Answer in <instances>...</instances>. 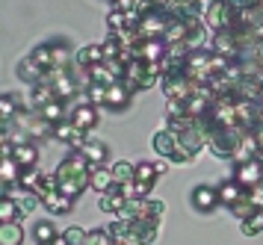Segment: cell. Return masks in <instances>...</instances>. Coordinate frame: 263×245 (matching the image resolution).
<instances>
[{
    "mask_svg": "<svg viewBox=\"0 0 263 245\" xmlns=\"http://www.w3.org/2000/svg\"><path fill=\"white\" fill-rule=\"evenodd\" d=\"M80 154H83L86 160L92 165H107V160H109V148L104 145V142H98V139H86V145L80 148Z\"/></svg>",
    "mask_w": 263,
    "mask_h": 245,
    "instance_id": "17",
    "label": "cell"
},
{
    "mask_svg": "<svg viewBox=\"0 0 263 245\" xmlns=\"http://www.w3.org/2000/svg\"><path fill=\"white\" fill-rule=\"evenodd\" d=\"M178 148H180L178 133H172V130L163 127V130H160V133L154 136V151L160 154V157H166V160H168V157H172V154L178 151Z\"/></svg>",
    "mask_w": 263,
    "mask_h": 245,
    "instance_id": "21",
    "label": "cell"
},
{
    "mask_svg": "<svg viewBox=\"0 0 263 245\" xmlns=\"http://www.w3.org/2000/svg\"><path fill=\"white\" fill-rule=\"evenodd\" d=\"M39 112H42V118L50 121V124H62V121L71 118V106L65 104V101H50V104H45Z\"/></svg>",
    "mask_w": 263,
    "mask_h": 245,
    "instance_id": "18",
    "label": "cell"
},
{
    "mask_svg": "<svg viewBox=\"0 0 263 245\" xmlns=\"http://www.w3.org/2000/svg\"><path fill=\"white\" fill-rule=\"evenodd\" d=\"M163 95H166V101H190L192 95H195V83L183 71L166 74L163 77Z\"/></svg>",
    "mask_w": 263,
    "mask_h": 245,
    "instance_id": "4",
    "label": "cell"
},
{
    "mask_svg": "<svg viewBox=\"0 0 263 245\" xmlns=\"http://www.w3.org/2000/svg\"><path fill=\"white\" fill-rule=\"evenodd\" d=\"M18 177H21V165L15 157H3V165H0V183L3 186H12L18 183Z\"/></svg>",
    "mask_w": 263,
    "mask_h": 245,
    "instance_id": "24",
    "label": "cell"
},
{
    "mask_svg": "<svg viewBox=\"0 0 263 245\" xmlns=\"http://www.w3.org/2000/svg\"><path fill=\"white\" fill-rule=\"evenodd\" d=\"M86 236H89V231H83V228L74 224V228H68V231L62 234V239H65L68 245H86Z\"/></svg>",
    "mask_w": 263,
    "mask_h": 245,
    "instance_id": "35",
    "label": "cell"
},
{
    "mask_svg": "<svg viewBox=\"0 0 263 245\" xmlns=\"http://www.w3.org/2000/svg\"><path fill=\"white\" fill-rule=\"evenodd\" d=\"M168 56V45L163 39H145L142 45L136 47V59L142 62H163Z\"/></svg>",
    "mask_w": 263,
    "mask_h": 245,
    "instance_id": "12",
    "label": "cell"
},
{
    "mask_svg": "<svg viewBox=\"0 0 263 245\" xmlns=\"http://www.w3.org/2000/svg\"><path fill=\"white\" fill-rule=\"evenodd\" d=\"M130 224H133V219H124V216H116L112 222L107 224V231L112 234V239H124V236L130 234Z\"/></svg>",
    "mask_w": 263,
    "mask_h": 245,
    "instance_id": "32",
    "label": "cell"
},
{
    "mask_svg": "<svg viewBox=\"0 0 263 245\" xmlns=\"http://www.w3.org/2000/svg\"><path fill=\"white\" fill-rule=\"evenodd\" d=\"M231 213H234V216H237L239 222H246V219H249L251 213H257V210H254V207H251V201H249V195H246V198L239 201V204H237V207H234V210H231Z\"/></svg>",
    "mask_w": 263,
    "mask_h": 245,
    "instance_id": "36",
    "label": "cell"
},
{
    "mask_svg": "<svg viewBox=\"0 0 263 245\" xmlns=\"http://www.w3.org/2000/svg\"><path fill=\"white\" fill-rule=\"evenodd\" d=\"M116 186V180H112V168L109 165H92V189L95 192H109V189Z\"/></svg>",
    "mask_w": 263,
    "mask_h": 245,
    "instance_id": "22",
    "label": "cell"
},
{
    "mask_svg": "<svg viewBox=\"0 0 263 245\" xmlns=\"http://www.w3.org/2000/svg\"><path fill=\"white\" fill-rule=\"evenodd\" d=\"M33 236H36L39 245L45 242H53V239H60V234H57V228H53V222H36V228H33Z\"/></svg>",
    "mask_w": 263,
    "mask_h": 245,
    "instance_id": "29",
    "label": "cell"
},
{
    "mask_svg": "<svg viewBox=\"0 0 263 245\" xmlns=\"http://www.w3.org/2000/svg\"><path fill=\"white\" fill-rule=\"evenodd\" d=\"M234 180L242 189L260 186L263 183V160L254 157V160H246V163H234Z\"/></svg>",
    "mask_w": 263,
    "mask_h": 245,
    "instance_id": "5",
    "label": "cell"
},
{
    "mask_svg": "<svg viewBox=\"0 0 263 245\" xmlns=\"http://www.w3.org/2000/svg\"><path fill=\"white\" fill-rule=\"evenodd\" d=\"M15 71H18V77H21V80H27L30 86L42 83V77L48 74L42 65H36V59H33V56H24L21 62H18V68H15Z\"/></svg>",
    "mask_w": 263,
    "mask_h": 245,
    "instance_id": "20",
    "label": "cell"
},
{
    "mask_svg": "<svg viewBox=\"0 0 263 245\" xmlns=\"http://www.w3.org/2000/svg\"><path fill=\"white\" fill-rule=\"evenodd\" d=\"M109 168H112V180L119 186H127V183L136 180V165L133 163H116V165H109Z\"/></svg>",
    "mask_w": 263,
    "mask_h": 245,
    "instance_id": "25",
    "label": "cell"
},
{
    "mask_svg": "<svg viewBox=\"0 0 263 245\" xmlns=\"http://www.w3.org/2000/svg\"><path fill=\"white\" fill-rule=\"evenodd\" d=\"M133 89L130 86H127V83L124 80H119V83H112V86H109L107 89V109H116V112H121V109H127V106H130V101H133Z\"/></svg>",
    "mask_w": 263,
    "mask_h": 245,
    "instance_id": "11",
    "label": "cell"
},
{
    "mask_svg": "<svg viewBox=\"0 0 263 245\" xmlns=\"http://www.w3.org/2000/svg\"><path fill=\"white\" fill-rule=\"evenodd\" d=\"M216 189H219V201H222V207H228V210H234L239 201L249 195V189H242V186L237 183V180H234V177L222 180V183H219Z\"/></svg>",
    "mask_w": 263,
    "mask_h": 245,
    "instance_id": "13",
    "label": "cell"
},
{
    "mask_svg": "<svg viewBox=\"0 0 263 245\" xmlns=\"http://www.w3.org/2000/svg\"><path fill=\"white\" fill-rule=\"evenodd\" d=\"M242 133L246 130H239V127H210V133H207V148L216 157H234Z\"/></svg>",
    "mask_w": 263,
    "mask_h": 245,
    "instance_id": "3",
    "label": "cell"
},
{
    "mask_svg": "<svg viewBox=\"0 0 263 245\" xmlns=\"http://www.w3.org/2000/svg\"><path fill=\"white\" fill-rule=\"evenodd\" d=\"M45 245H68V242H65V239L60 236V239H53V242H45Z\"/></svg>",
    "mask_w": 263,
    "mask_h": 245,
    "instance_id": "41",
    "label": "cell"
},
{
    "mask_svg": "<svg viewBox=\"0 0 263 245\" xmlns=\"http://www.w3.org/2000/svg\"><path fill=\"white\" fill-rule=\"evenodd\" d=\"M249 201H251L254 210H263V183L260 186H254V189H249Z\"/></svg>",
    "mask_w": 263,
    "mask_h": 245,
    "instance_id": "39",
    "label": "cell"
},
{
    "mask_svg": "<svg viewBox=\"0 0 263 245\" xmlns=\"http://www.w3.org/2000/svg\"><path fill=\"white\" fill-rule=\"evenodd\" d=\"M42 180H45V175H42L39 168H21V177H18V183L24 189H33V192H39Z\"/></svg>",
    "mask_w": 263,
    "mask_h": 245,
    "instance_id": "30",
    "label": "cell"
},
{
    "mask_svg": "<svg viewBox=\"0 0 263 245\" xmlns=\"http://www.w3.org/2000/svg\"><path fill=\"white\" fill-rule=\"evenodd\" d=\"M71 121L74 127H80L83 133H92V130L98 127V106L89 104V101H83V104H74L71 106Z\"/></svg>",
    "mask_w": 263,
    "mask_h": 245,
    "instance_id": "8",
    "label": "cell"
},
{
    "mask_svg": "<svg viewBox=\"0 0 263 245\" xmlns=\"http://www.w3.org/2000/svg\"><path fill=\"white\" fill-rule=\"evenodd\" d=\"M3 195H9V198L18 204V210L21 216H30V213H36V207L42 204V195L33 192V189H24L21 183H12V186H3Z\"/></svg>",
    "mask_w": 263,
    "mask_h": 245,
    "instance_id": "6",
    "label": "cell"
},
{
    "mask_svg": "<svg viewBox=\"0 0 263 245\" xmlns=\"http://www.w3.org/2000/svg\"><path fill=\"white\" fill-rule=\"evenodd\" d=\"M168 165H172V160H166V157H160V160H154L157 175H166V172H168Z\"/></svg>",
    "mask_w": 263,
    "mask_h": 245,
    "instance_id": "40",
    "label": "cell"
},
{
    "mask_svg": "<svg viewBox=\"0 0 263 245\" xmlns=\"http://www.w3.org/2000/svg\"><path fill=\"white\" fill-rule=\"evenodd\" d=\"M42 204H45V210H48L50 216H68V213L74 210V201L68 198V195H62L60 189H57V192H50V195H45Z\"/></svg>",
    "mask_w": 263,
    "mask_h": 245,
    "instance_id": "16",
    "label": "cell"
},
{
    "mask_svg": "<svg viewBox=\"0 0 263 245\" xmlns=\"http://www.w3.org/2000/svg\"><path fill=\"white\" fill-rule=\"evenodd\" d=\"M30 56L36 59V65H42L45 71H53V68H57V62H53V47H50V42H48V45L33 47V50H30Z\"/></svg>",
    "mask_w": 263,
    "mask_h": 245,
    "instance_id": "26",
    "label": "cell"
},
{
    "mask_svg": "<svg viewBox=\"0 0 263 245\" xmlns=\"http://www.w3.org/2000/svg\"><path fill=\"white\" fill-rule=\"evenodd\" d=\"M175 21V15L166 12L163 6H154L151 12H145L142 18H139V27H136V33L139 39H163V33L168 30V24Z\"/></svg>",
    "mask_w": 263,
    "mask_h": 245,
    "instance_id": "2",
    "label": "cell"
},
{
    "mask_svg": "<svg viewBox=\"0 0 263 245\" xmlns=\"http://www.w3.org/2000/svg\"><path fill=\"white\" fill-rule=\"evenodd\" d=\"M24 242V228L18 222H3L0 224V245H21Z\"/></svg>",
    "mask_w": 263,
    "mask_h": 245,
    "instance_id": "23",
    "label": "cell"
},
{
    "mask_svg": "<svg viewBox=\"0 0 263 245\" xmlns=\"http://www.w3.org/2000/svg\"><path fill=\"white\" fill-rule=\"evenodd\" d=\"M192 207L198 213H213L216 207H222V201H219V189L216 186H207V183H201V186H195L192 189Z\"/></svg>",
    "mask_w": 263,
    "mask_h": 245,
    "instance_id": "9",
    "label": "cell"
},
{
    "mask_svg": "<svg viewBox=\"0 0 263 245\" xmlns=\"http://www.w3.org/2000/svg\"><path fill=\"white\" fill-rule=\"evenodd\" d=\"M107 89L109 86H101V83H86V101L95 106L107 104Z\"/></svg>",
    "mask_w": 263,
    "mask_h": 245,
    "instance_id": "31",
    "label": "cell"
},
{
    "mask_svg": "<svg viewBox=\"0 0 263 245\" xmlns=\"http://www.w3.org/2000/svg\"><path fill=\"white\" fill-rule=\"evenodd\" d=\"M86 245H116V239H112V234H109L107 228H101V231H89Z\"/></svg>",
    "mask_w": 263,
    "mask_h": 245,
    "instance_id": "34",
    "label": "cell"
},
{
    "mask_svg": "<svg viewBox=\"0 0 263 245\" xmlns=\"http://www.w3.org/2000/svg\"><path fill=\"white\" fill-rule=\"evenodd\" d=\"M101 62H107L104 47H101V45H86V47H80V50H77V56H74V65H77V68H83V71L95 68V65H101Z\"/></svg>",
    "mask_w": 263,
    "mask_h": 245,
    "instance_id": "15",
    "label": "cell"
},
{
    "mask_svg": "<svg viewBox=\"0 0 263 245\" xmlns=\"http://www.w3.org/2000/svg\"><path fill=\"white\" fill-rule=\"evenodd\" d=\"M168 160H172V163H178V165H190V163H195V154L186 151V148H178V151L172 154Z\"/></svg>",
    "mask_w": 263,
    "mask_h": 245,
    "instance_id": "37",
    "label": "cell"
},
{
    "mask_svg": "<svg viewBox=\"0 0 263 245\" xmlns=\"http://www.w3.org/2000/svg\"><path fill=\"white\" fill-rule=\"evenodd\" d=\"M53 175H57L60 192H62V195H68L71 201H77V198L86 192V189L92 186V163H89V160H86L80 151H71V154H68Z\"/></svg>",
    "mask_w": 263,
    "mask_h": 245,
    "instance_id": "1",
    "label": "cell"
},
{
    "mask_svg": "<svg viewBox=\"0 0 263 245\" xmlns=\"http://www.w3.org/2000/svg\"><path fill=\"white\" fill-rule=\"evenodd\" d=\"M127 201H130V195H127V189L116 183V186L109 189V192H104V195H101V201H98V207H101L104 213H109V216H119V213L124 210V207H127Z\"/></svg>",
    "mask_w": 263,
    "mask_h": 245,
    "instance_id": "10",
    "label": "cell"
},
{
    "mask_svg": "<svg viewBox=\"0 0 263 245\" xmlns=\"http://www.w3.org/2000/svg\"><path fill=\"white\" fill-rule=\"evenodd\" d=\"M166 116H186V101H166Z\"/></svg>",
    "mask_w": 263,
    "mask_h": 245,
    "instance_id": "38",
    "label": "cell"
},
{
    "mask_svg": "<svg viewBox=\"0 0 263 245\" xmlns=\"http://www.w3.org/2000/svg\"><path fill=\"white\" fill-rule=\"evenodd\" d=\"M89 83H101V86H112V83H119V77L112 74L107 62H101L95 68H89Z\"/></svg>",
    "mask_w": 263,
    "mask_h": 245,
    "instance_id": "27",
    "label": "cell"
},
{
    "mask_svg": "<svg viewBox=\"0 0 263 245\" xmlns=\"http://www.w3.org/2000/svg\"><path fill=\"white\" fill-rule=\"evenodd\" d=\"M254 157H260V145H257L254 130H246V133L239 136L237 151H234V163H246V160H254Z\"/></svg>",
    "mask_w": 263,
    "mask_h": 245,
    "instance_id": "14",
    "label": "cell"
},
{
    "mask_svg": "<svg viewBox=\"0 0 263 245\" xmlns=\"http://www.w3.org/2000/svg\"><path fill=\"white\" fill-rule=\"evenodd\" d=\"M92 133H83L80 127H74L71 121H62V124H53V139L62 142V145H68V151H80L86 145Z\"/></svg>",
    "mask_w": 263,
    "mask_h": 245,
    "instance_id": "7",
    "label": "cell"
},
{
    "mask_svg": "<svg viewBox=\"0 0 263 245\" xmlns=\"http://www.w3.org/2000/svg\"><path fill=\"white\" fill-rule=\"evenodd\" d=\"M12 157L18 160L21 168H36V163H39V142L30 139V142H24V145H15Z\"/></svg>",
    "mask_w": 263,
    "mask_h": 245,
    "instance_id": "19",
    "label": "cell"
},
{
    "mask_svg": "<svg viewBox=\"0 0 263 245\" xmlns=\"http://www.w3.org/2000/svg\"><path fill=\"white\" fill-rule=\"evenodd\" d=\"M263 231V210H257V213H251L249 219L242 222V234L246 236H257Z\"/></svg>",
    "mask_w": 263,
    "mask_h": 245,
    "instance_id": "33",
    "label": "cell"
},
{
    "mask_svg": "<svg viewBox=\"0 0 263 245\" xmlns=\"http://www.w3.org/2000/svg\"><path fill=\"white\" fill-rule=\"evenodd\" d=\"M172 3H180V6H186V3H192V0H172Z\"/></svg>",
    "mask_w": 263,
    "mask_h": 245,
    "instance_id": "42",
    "label": "cell"
},
{
    "mask_svg": "<svg viewBox=\"0 0 263 245\" xmlns=\"http://www.w3.org/2000/svg\"><path fill=\"white\" fill-rule=\"evenodd\" d=\"M0 222H21V210L9 195H0Z\"/></svg>",
    "mask_w": 263,
    "mask_h": 245,
    "instance_id": "28",
    "label": "cell"
}]
</instances>
